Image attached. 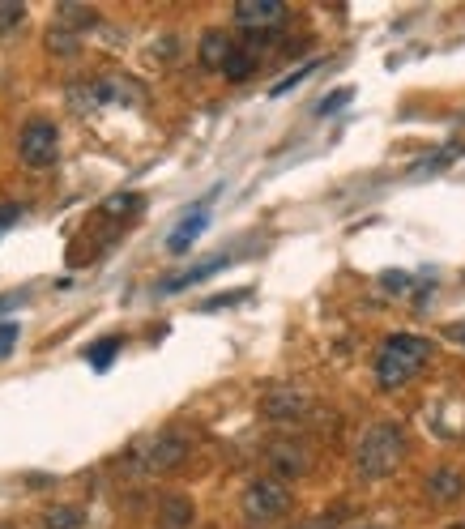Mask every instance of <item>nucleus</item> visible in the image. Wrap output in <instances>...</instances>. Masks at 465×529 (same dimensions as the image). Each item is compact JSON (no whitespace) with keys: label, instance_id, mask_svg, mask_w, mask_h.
Wrapping results in <instances>:
<instances>
[{"label":"nucleus","instance_id":"obj_14","mask_svg":"<svg viewBox=\"0 0 465 529\" xmlns=\"http://www.w3.org/2000/svg\"><path fill=\"white\" fill-rule=\"evenodd\" d=\"M158 512H163V529H188L192 525V500L188 495H167Z\"/></svg>","mask_w":465,"mask_h":529},{"label":"nucleus","instance_id":"obj_26","mask_svg":"<svg viewBox=\"0 0 465 529\" xmlns=\"http://www.w3.org/2000/svg\"><path fill=\"white\" fill-rule=\"evenodd\" d=\"M239 299H248V291H231V295H218L205 303V312H218V308H227V303H239Z\"/></svg>","mask_w":465,"mask_h":529},{"label":"nucleus","instance_id":"obj_7","mask_svg":"<svg viewBox=\"0 0 465 529\" xmlns=\"http://www.w3.org/2000/svg\"><path fill=\"white\" fill-rule=\"evenodd\" d=\"M235 22L244 30H274V26L286 22V5L282 0H239Z\"/></svg>","mask_w":465,"mask_h":529},{"label":"nucleus","instance_id":"obj_4","mask_svg":"<svg viewBox=\"0 0 465 529\" xmlns=\"http://www.w3.org/2000/svg\"><path fill=\"white\" fill-rule=\"evenodd\" d=\"M244 521L252 529H265V525H274L278 517H286L291 512V487L278 483V478H256V483H248L244 491Z\"/></svg>","mask_w":465,"mask_h":529},{"label":"nucleus","instance_id":"obj_30","mask_svg":"<svg viewBox=\"0 0 465 529\" xmlns=\"http://www.w3.org/2000/svg\"><path fill=\"white\" fill-rule=\"evenodd\" d=\"M355 529H389V525H355Z\"/></svg>","mask_w":465,"mask_h":529},{"label":"nucleus","instance_id":"obj_3","mask_svg":"<svg viewBox=\"0 0 465 529\" xmlns=\"http://www.w3.org/2000/svg\"><path fill=\"white\" fill-rule=\"evenodd\" d=\"M146 94H141V86H133L128 77L120 73H107L99 77V82H86V86H73L69 90V103L77 111H99V107H133L141 103Z\"/></svg>","mask_w":465,"mask_h":529},{"label":"nucleus","instance_id":"obj_16","mask_svg":"<svg viewBox=\"0 0 465 529\" xmlns=\"http://www.w3.org/2000/svg\"><path fill=\"white\" fill-rule=\"evenodd\" d=\"M43 525L47 529H82V512H77V508H52Z\"/></svg>","mask_w":465,"mask_h":529},{"label":"nucleus","instance_id":"obj_6","mask_svg":"<svg viewBox=\"0 0 465 529\" xmlns=\"http://www.w3.org/2000/svg\"><path fill=\"white\" fill-rule=\"evenodd\" d=\"M184 457H188V440L175 436V431H163V436H154L150 444L137 448V466H141V470H154V474L180 466Z\"/></svg>","mask_w":465,"mask_h":529},{"label":"nucleus","instance_id":"obj_22","mask_svg":"<svg viewBox=\"0 0 465 529\" xmlns=\"http://www.w3.org/2000/svg\"><path fill=\"white\" fill-rule=\"evenodd\" d=\"M47 47H52V52H77V35L73 30H52V39H47Z\"/></svg>","mask_w":465,"mask_h":529},{"label":"nucleus","instance_id":"obj_12","mask_svg":"<svg viewBox=\"0 0 465 529\" xmlns=\"http://www.w3.org/2000/svg\"><path fill=\"white\" fill-rule=\"evenodd\" d=\"M231 265V256H214V261H201V265H192V269H184V274H175V278H167L158 291L163 295H171V291H184V286H192V282H201V278H210V274H218V269H227Z\"/></svg>","mask_w":465,"mask_h":529},{"label":"nucleus","instance_id":"obj_20","mask_svg":"<svg viewBox=\"0 0 465 529\" xmlns=\"http://www.w3.org/2000/svg\"><path fill=\"white\" fill-rule=\"evenodd\" d=\"M22 18H26V9L18 5V0H0V35L13 30V26H22Z\"/></svg>","mask_w":465,"mask_h":529},{"label":"nucleus","instance_id":"obj_24","mask_svg":"<svg viewBox=\"0 0 465 529\" xmlns=\"http://www.w3.org/2000/svg\"><path fill=\"white\" fill-rule=\"evenodd\" d=\"M13 342H18V325H13V320H5V325H0V359L13 355Z\"/></svg>","mask_w":465,"mask_h":529},{"label":"nucleus","instance_id":"obj_29","mask_svg":"<svg viewBox=\"0 0 465 529\" xmlns=\"http://www.w3.org/2000/svg\"><path fill=\"white\" fill-rule=\"evenodd\" d=\"M22 218V205H5V210H0V227H9V222H18Z\"/></svg>","mask_w":465,"mask_h":529},{"label":"nucleus","instance_id":"obj_28","mask_svg":"<svg viewBox=\"0 0 465 529\" xmlns=\"http://www.w3.org/2000/svg\"><path fill=\"white\" fill-rule=\"evenodd\" d=\"M444 338L457 342V346H465V320H453V325H444Z\"/></svg>","mask_w":465,"mask_h":529},{"label":"nucleus","instance_id":"obj_5","mask_svg":"<svg viewBox=\"0 0 465 529\" xmlns=\"http://www.w3.org/2000/svg\"><path fill=\"white\" fill-rule=\"evenodd\" d=\"M18 154L26 167H52L60 158V133L52 120H26L22 133H18Z\"/></svg>","mask_w":465,"mask_h":529},{"label":"nucleus","instance_id":"obj_13","mask_svg":"<svg viewBox=\"0 0 465 529\" xmlns=\"http://www.w3.org/2000/svg\"><path fill=\"white\" fill-rule=\"evenodd\" d=\"M465 491V478H461V470H436L427 478V495L431 500H457V495Z\"/></svg>","mask_w":465,"mask_h":529},{"label":"nucleus","instance_id":"obj_15","mask_svg":"<svg viewBox=\"0 0 465 529\" xmlns=\"http://www.w3.org/2000/svg\"><path fill=\"white\" fill-rule=\"evenodd\" d=\"M252 69H256V60H252L248 52H239V47L231 52V60L222 64V73H227L231 82H248V77H252Z\"/></svg>","mask_w":465,"mask_h":529},{"label":"nucleus","instance_id":"obj_21","mask_svg":"<svg viewBox=\"0 0 465 529\" xmlns=\"http://www.w3.org/2000/svg\"><path fill=\"white\" fill-rule=\"evenodd\" d=\"M350 99H355V90H350V86H342V90H333L329 94V99H320V116H333V111H342V103H350Z\"/></svg>","mask_w":465,"mask_h":529},{"label":"nucleus","instance_id":"obj_11","mask_svg":"<svg viewBox=\"0 0 465 529\" xmlns=\"http://www.w3.org/2000/svg\"><path fill=\"white\" fill-rule=\"evenodd\" d=\"M231 52H235V39L227 35V30H210V35L201 39V64H205V69L222 73V64L231 60Z\"/></svg>","mask_w":465,"mask_h":529},{"label":"nucleus","instance_id":"obj_8","mask_svg":"<svg viewBox=\"0 0 465 529\" xmlns=\"http://www.w3.org/2000/svg\"><path fill=\"white\" fill-rule=\"evenodd\" d=\"M308 414H312V402L299 389H274L265 397V419H274V423H299Z\"/></svg>","mask_w":465,"mask_h":529},{"label":"nucleus","instance_id":"obj_10","mask_svg":"<svg viewBox=\"0 0 465 529\" xmlns=\"http://www.w3.org/2000/svg\"><path fill=\"white\" fill-rule=\"evenodd\" d=\"M269 466L278 470V483H282V478H295L308 470V453H303L299 444H274L269 448Z\"/></svg>","mask_w":465,"mask_h":529},{"label":"nucleus","instance_id":"obj_25","mask_svg":"<svg viewBox=\"0 0 465 529\" xmlns=\"http://www.w3.org/2000/svg\"><path fill=\"white\" fill-rule=\"evenodd\" d=\"M312 69H316V64H303V69H295L291 77H286V82H278V86L269 90V94H274V99H278V94H286V90H291V86H299V82H303V77H308Z\"/></svg>","mask_w":465,"mask_h":529},{"label":"nucleus","instance_id":"obj_2","mask_svg":"<svg viewBox=\"0 0 465 529\" xmlns=\"http://www.w3.org/2000/svg\"><path fill=\"white\" fill-rule=\"evenodd\" d=\"M402 457H406V431L397 423H376V427H367V436L359 440L355 466L363 478H384L402 466Z\"/></svg>","mask_w":465,"mask_h":529},{"label":"nucleus","instance_id":"obj_1","mask_svg":"<svg viewBox=\"0 0 465 529\" xmlns=\"http://www.w3.org/2000/svg\"><path fill=\"white\" fill-rule=\"evenodd\" d=\"M427 359H431V342L419 338V333H393V338H384L380 355H376L380 389H402V384H410L423 372Z\"/></svg>","mask_w":465,"mask_h":529},{"label":"nucleus","instance_id":"obj_31","mask_svg":"<svg viewBox=\"0 0 465 529\" xmlns=\"http://www.w3.org/2000/svg\"><path fill=\"white\" fill-rule=\"evenodd\" d=\"M448 529H465V521H461V525H448Z\"/></svg>","mask_w":465,"mask_h":529},{"label":"nucleus","instance_id":"obj_17","mask_svg":"<svg viewBox=\"0 0 465 529\" xmlns=\"http://www.w3.org/2000/svg\"><path fill=\"white\" fill-rule=\"evenodd\" d=\"M90 22H94V13H90V9H82V5H60V30H64V26H73V35H77V30L90 26Z\"/></svg>","mask_w":465,"mask_h":529},{"label":"nucleus","instance_id":"obj_18","mask_svg":"<svg viewBox=\"0 0 465 529\" xmlns=\"http://www.w3.org/2000/svg\"><path fill=\"white\" fill-rule=\"evenodd\" d=\"M116 350H120V338H107V342H99V346H94L90 350V367H94V372H103V367L111 363V359H116Z\"/></svg>","mask_w":465,"mask_h":529},{"label":"nucleus","instance_id":"obj_27","mask_svg":"<svg viewBox=\"0 0 465 529\" xmlns=\"http://www.w3.org/2000/svg\"><path fill=\"white\" fill-rule=\"evenodd\" d=\"M410 286V274H384V291H393V295H402Z\"/></svg>","mask_w":465,"mask_h":529},{"label":"nucleus","instance_id":"obj_9","mask_svg":"<svg viewBox=\"0 0 465 529\" xmlns=\"http://www.w3.org/2000/svg\"><path fill=\"white\" fill-rule=\"evenodd\" d=\"M210 227V201H201V205H192V214H184L180 218V227H175L171 235H167V252H188L192 244H197V235Z\"/></svg>","mask_w":465,"mask_h":529},{"label":"nucleus","instance_id":"obj_23","mask_svg":"<svg viewBox=\"0 0 465 529\" xmlns=\"http://www.w3.org/2000/svg\"><path fill=\"white\" fill-rule=\"evenodd\" d=\"M291 529H338V512H320V517H308V521H299Z\"/></svg>","mask_w":465,"mask_h":529},{"label":"nucleus","instance_id":"obj_19","mask_svg":"<svg viewBox=\"0 0 465 529\" xmlns=\"http://www.w3.org/2000/svg\"><path fill=\"white\" fill-rule=\"evenodd\" d=\"M137 205H141V197H137V192H120V197H107V205H103V210H107L111 218H124V214H133Z\"/></svg>","mask_w":465,"mask_h":529}]
</instances>
